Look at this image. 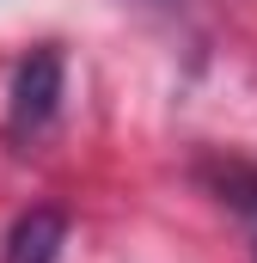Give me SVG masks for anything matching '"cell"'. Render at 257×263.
I'll return each mask as SVG.
<instances>
[{
    "mask_svg": "<svg viewBox=\"0 0 257 263\" xmlns=\"http://www.w3.org/2000/svg\"><path fill=\"white\" fill-rule=\"evenodd\" d=\"M202 184L214 190L221 208L239 214L245 245H251V263H257V165H245V159H208L202 165Z\"/></svg>",
    "mask_w": 257,
    "mask_h": 263,
    "instance_id": "cell-3",
    "label": "cell"
},
{
    "mask_svg": "<svg viewBox=\"0 0 257 263\" xmlns=\"http://www.w3.org/2000/svg\"><path fill=\"white\" fill-rule=\"evenodd\" d=\"M62 245H67V214L62 208H31V214L12 220L0 263H62Z\"/></svg>",
    "mask_w": 257,
    "mask_h": 263,
    "instance_id": "cell-2",
    "label": "cell"
},
{
    "mask_svg": "<svg viewBox=\"0 0 257 263\" xmlns=\"http://www.w3.org/2000/svg\"><path fill=\"white\" fill-rule=\"evenodd\" d=\"M6 98H12L6 104V135L12 141H37L56 123V110H62V49L56 43L31 49L19 62V73H12V92Z\"/></svg>",
    "mask_w": 257,
    "mask_h": 263,
    "instance_id": "cell-1",
    "label": "cell"
}]
</instances>
